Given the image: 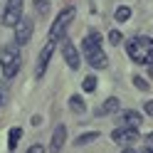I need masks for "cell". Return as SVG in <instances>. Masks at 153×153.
I'll use <instances>...</instances> for the list:
<instances>
[{
  "label": "cell",
  "mask_w": 153,
  "mask_h": 153,
  "mask_svg": "<svg viewBox=\"0 0 153 153\" xmlns=\"http://www.w3.org/2000/svg\"><path fill=\"white\" fill-rule=\"evenodd\" d=\"M126 52L136 64H151L153 62V40L146 35L133 37L131 42H126Z\"/></svg>",
  "instance_id": "cell-1"
},
{
  "label": "cell",
  "mask_w": 153,
  "mask_h": 153,
  "mask_svg": "<svg viewBox=\"0 0 153 153\" xmlns=\"http://www.w3.org/2000/svg\"><path fill=\"white\" fill-rule=\"evenodd\" d=\"M20 45H5L0 47V69H3V76L5 79H13V76L17 74V69H20Z\"/></svg>",
  "instance_id": "cell-2"
},
{
  "label": "cell",
  "mask_w": 153,
  "mask_h": 153,
  "mask_svg": "<svg viewBox=\"0 0 153 153\" xmlns=\"http://www.w3.org/2000/svg\"><path fill=\"white\" fill-rule=\"evenodd\" d=\"M74 15H76L74 7H64V10L57 15V20H54L52 27H50V40H52V42H57V37H64V32H67V27H69V22L74 20Z\"/></svg>",
  "instance_id": "cell-3"
},
{
  "label": "cell",
  "mask_w": 153,
  "mask_h": 153,
  "mask_svg": "<svg viewBox=\"0 0 153 153\" xmlns=\"http://www.w3.org/2000/svg\"><path fill=\"white\" fill-rule=\"evenodd\" d=\"M22 5H25V0H7L5 10L0 15V22L5 27H15L20 22V17H22Z\"/></svg>",
  "instance_id": "cell-4"
},
{
  "label": "cell",
  "mask_w": 153,
  "mask_h": 153,
  "mask_svg": "<svg viewBox=\"0 0 153 153\" xmlns=\"http://www.w3.org/2000/svg\"><path fill=\"white\" fill-rule=\"evenodd\" d=\"M32 30H35V22H32V17H20V22L15 25V42L17 45H27L32 40Z\"/></svg>",
  "instance_id": "cell-5"
},
{
  "label": "cell",
  "mask_w": 153,
  "mask_h": 153,
  "mask_svg": "<svg viewBox=\"0 0 153 153\" xmlns=\"http://www.w3.org/2000/svg\"><path fill=\"white\" fill-rule=\"evenodd\" d=\"M62 57H64V62L69 64V69H79V52H76V47L74 42H69L67 37H62Z\"/></svg>",
  "instance_id": "cell-6"
},
{
  "label": "cell",
  "mask_w": 153,
  "mask_h": 153,
  "mask_svg": "<svg viewBox=\"0 0 153 153\" xmlns=\"http://www.w3.org/2000/svg\"><path fill=\"white\" fill-rule=\"evenodd\" d=\"M136 138H138V128H133V126H119L111 131V141H116V143H131Z\"/></svg>",
  "instance_id": "cell-7"
},
{
  "label": "cell",
  "mask_w": 153,
  "mask_h": 153,
  "mask_svg": "<svg viewBox=\"0 0 153 153\" xmlns=\"http://www.w3.org/2000/svg\"><path fill=\"white\" fill-rule=\"evenodd\" d=\"M52 52H54V42L50 40L45 47H42V52H40V57H37V69H35V74L37 76H42L45 72H47V64H50V57H52Z\"/></svg>",
  "instance_id": "cell-8"
},
{
  "label": "cell",
  "mask_w": 153,
  "mask_h": 153,
  "mask_svg": "<svg viewBox=\"0 0 153 153\" xmlns=\"http://www.w3.org/2000/svg\"><path fill=\"white\" fill-rule=\"evenodd\" d=\"M64 141H67V126H64V123H59V126L54 128V133H52L50 153H59V151H62V146H64Z\"/></svg>",
  "instance_id": "cell-9"
},
{
  "label": "cell",
  "mask_w": 153,
  "mask_h": 153,
  "mask_svg": "<svg viewBox=\"0 0 153 153\" xmlns=\"http://www.w3.org/2000/svg\"><path fill=\"white\" fill-rule=\"evenodd\" d=\"M119 121H121V126H133V128H138L141 123H143V116H141L138 111L128 109V111H121V114H119Z\"/></svg>",
  "instance_id": "cell-10"
},
{
  "label": "cell",
  "mask_w": 153,
  "mask_h": 153,
  "mask_svg": "<svg viewBox=\"0 0 153 153\" xmlns=\"http://www.w3.org/2000/svg\"><path fill=\"white\" fill-rule=\"evenodd\" d=\"M109 114H119V99H116V97H109V99L97 109V116H109Z\"/></svg>",
  "instance_id": "cell-11"
},
{
  "label": "cell",
  "mask_w": 153,
  "mask_h": 153,
  "mask_svg": "<svg viewBox=\"0 0 153 153\" xmlns=\"http://www.w3.org/2000/svg\"><path fill=\"white\" fill-rule=\"evenodd\" d=\"M87 62L94 67V69H104V67L109 64V57L104 54V50H97L94 54H89V57H87Z\"/></svg>",
  "instance_id": "cell-12"
},
{
  "label": "cell",
  "mask_w": 153,
  "mask_h": 153,
  "mask_svg": "<svg viewBox=\"0 0 153 153\" xmlns=\"http://www.w3.org/2000/svg\"><path fill=\"white\" fill-rule=\"evenodd\" d=\"M20 138H22V128H20V126H13L10 133H7V148L15 151V148H17V143H20Z\"/></svg>",
  "instance_id": "cell-13"
},
{
  "label": "cell",
  "mask_w": 153,
  "mask_h": 153,
  "mask_svg": "<svg viewBox=\"0 0 153 153\" xmlns=\"http://www.w3.org/2000/svg\"><path fill=\"white\" fill-rule=\"evenodd\" d=\"M69 109L74 114H84L87 111V104H84V99L79 97V94H74V97H69Z\"/></svg>",
  "instance_id": "cell-14"
},
{
  "label": "cell",
  "mask_w": 153,
  "mask_h": 153,
  "mask_svg": "<svg viewBox=\"0 0 153 153\" xmlns=\"http://www.w3.org/2000/svg\"><path fill=\"white\" fill-rule=\"evenodd\" d=\"M91 141H99V131H89V133H82V136H76V146H87Z\"/></svg>",
  "instance_id": "cell-15"
},
{
  "label": "cell",
  "mask_w": 153,
  "mask_h": 153,
  "mask_svg": "<svg viewBox=\"0 0 153 153\" xmlns=\"http://www.w3.org/2000/svg\"><path fill=\"white\" fill-rule=\"evenodd\" d=\"M114 17H116V22H126L128 17H131V7H126V5L116 7V13H114Z\"/></svg>",
  "instance_id": "cell-16"
},
{
  "label": "cell",
  "mask_w": 153,
  "mask_h": 153,
  "mask_svg": "<svg viewBox=\"0 0 153 153\" xmlns=\"http://www.w3.org/2000/svg\"><path fill=\"white\" fill-rule=\"evenodd\" d=\"M32 3H35V10L40 13V15L50 13V3H52V0H32Z\"/></svg>",
  "instance_id": "cell-17"
},
{
  "label": "cell",
  "mask_w": 153,
  "mask_h": 153,
  "mask_svg": "<svg viewBox=\"0 0 153 153\" xmlns=\"http://www.w3.org/2000/svg\"><path fill=\"white\" fill-rule=\"evenodd\" d=\"M109 42H111L114 47H119V45L123 42V35H121L119 30H111V32H109Z\"/></svg>",
  "instance_id": "cell-18"
},
{
  "label": "cell",
  "mask_w": 153,
  "mask_h": 153,
  "mask_svg": "<svg viewBox=\"0 0 153 153\" xmlns=\"http://www.w3.org/2000/svg\"><path fill=\"white\" fill-rule=\"evenodd\" d=\"M133 87H136V89H141V91H148V89H151V84L143 79V76H133Z\"/></svg>",
  "instance_id": "cell-19"
},
{
  "label": "cell",
  "mask_w": 153,
  "mask_h": 153,
  "mask_svg": "<svg viewBox=\"0 0 153 153\" xmlns=\"http://www.w3.org/2000/svg\"><path fill=\"white\" fill-rule=\"evenodd\" d=\"M82 87H84V91H94L97 89V79H94V76H87V79L82 82Z\"/></svg>",
  "instance_id": "cell-20"
},
{
  "label": "cell",
  "mask_w": 153,
  "mask_h": 153,
  "mask_svg": "<svg viewBox=\"0 0 153 153\" xmlns=\"http://www.w3.org/2000/svg\"><path fill=\"white\" fill-rule=\"evenodd\" d=\"M27 153H45V148L40 146V143H35V146H30V148H27Z\"/></svg>",
  "instance_id": "cell-21"
},
{
  "label": "cell",
  "mask_w": 153,
  "mask_h": 153,
  "mask_svg": "<svg viewBox=\"0 0 153 153\" xmlns=\"http://www.w3.org/2000/svg\"><path fill=\"white\" fill-rule=\"evenodd\" d=\"M146 114H148V116H153V101H146Z\"/></svg>",
  "instance_id": "cell-22"
},
{
  "label": "cell",
  "mask_w": 153,
  "mask_h": 153,
  "mask_svg": "<svg viewBox=\"0 0 153 153\" xmlns=\"http://www.w3.org/2000/svg\"><path fill=\"white\" fill-rule=\"evenodd\" d=\"M42 123V116H32V126H40Z\"/></svg>",
  "instance_id": "cell-23"
},
{
  "label": "cell",
  "mask_w": 153,
  "mask_h": 153,
  "mask_svg": "<svg viewBox=\"0 0 153 153\" xmlns=\"http://www.w3.org/2000/svg\"><path fill=\"white\" fill-rule=\"evenodd\" d=\"M146 141H148V146H153V133H148V138H146Z\"/></svg>",
  "instance_id": "cell-24"
},
{
  "label": "cell",
  "mask_w": 153,
  "mask_h": 153,
  "mask_svg": "<svg viewBox=\"0 0 153 153\" xmlns=\"http://www.w3.org/2000/svg\"><path fill=\"white\" fill-rule=\"evenodd\" d=\"M148 74H151V79H153V62L148 64Z\"/></svg>",
  "instance_id": "cell-25"
},
{
  "label": "cell",
  "mask_w": 153,
  "mask_h": 153,
  "mask_svg": "<svg viewBox=\"0 0 153 153\" xmlns=\"http://www.w3.org/2000/svg\"><path fill=\"white\" fill-rule=\"evenodd\" d=\"M138 153H153V146H151V148H143V151H138Z\"/></svg>",
  "instance_id": "cell-26"
},
{
  "label": "cell",
  "mask_w": 153,
  "mask_h": 153,
  "mask_svg": "<svg viewBox=\"0 0 153 153\" xmlns=\"http://www.w3.org/2000/svg\"><path fill=\"white\" fill-rule=\"evenodd\" d=\"M123 153H138V151H133V148H126V151H123Z\"/></svg>",
  "instance_id": "cell-27"
},
{
  "label": "cell",
  "mask_w": 153,
  "mask_h": 153,
  "mask_svg": "<svg viewBox=\"0 0 153 153\" xmlns=\"http://www.w3.org/2000/svg\"><path fill=\"white\" fill-rule=\"evenodd\" d=\"M0 101H3V94H0Z\"/></svg>",
  "instance_id": "cell-28"
}]
</instances>
